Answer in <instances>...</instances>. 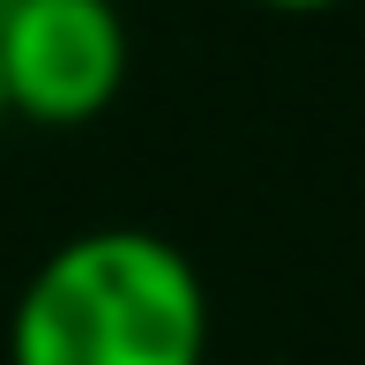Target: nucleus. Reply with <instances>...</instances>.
<instances>
[{
    "instance_id": "1",
    "label": "nucleus",
    "mask_w": 365,
    "mask_h": 365,
    "mask_svg": "<svg viewBox=\"0 0 365 365\" xmlns=\"http://www.w3.org/2000/svg\"><path fill=\"white\" fill-rule=\"evenodd\" d=\"M209 298L172 239L135 224L53 246L15 298L8 365H202Z\"/></svg>"
},
{
    "instance_id": "2",
    "label": "nucleus",
    "mask_w": 365,
    "mask_h": 365,
    "mask_svg": "<svg viewBox=\"0 0 365 365\" xmlns=\"http://www.w3.org/2000/svg\"><path fill=\"white\" fill-rule=\"evenodd\" d=\"M8 105L38 127H82L127 75V23L112 0H0Z\"/></svg>"
},
{
    "instance_id": "3",
    "label": "nucleus",
    "mask_w": 365,
    "mask_h": 365,
    "mask_svg": "<svg viewBox=\"0 0 365 365\" xmlns=\"http://www.w3.org/2000/svg\"><path fill=\"white\" fill-rule=\"evenodd\" d=\"M261 8H276V15H321V8H343V0H261Z\"/></svg>"
},
{
    "instance_id": "4",
    "label": "nucleus",
    "mask_w": 365,
    "mask_h": 365,
    "mask_svg": "<svg viewBox=\"0 0 365 365\" xmlns=\"http://www.w3.org/2000/svg\"><path fill=\"white\" fill-rule=\"evenodd\" d=\"M8 112H15V105H8V68H0V120H8Z\"/></svg>"
}]
</instances>
